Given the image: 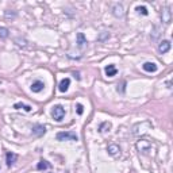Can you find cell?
Returning <instances> with one entry per match:
<instances>
[{
  "mask_svg": "<svg viewBox=\"0 0 173 173\" xmlns=\"http://www.w3.org/2000/svg\"><path fill=\"white\" fill-rule=\"evenodd\" d=\"M57 141H79V135L73 131H61L56 135Z\"/></svg>",
  "mask_w": 173,
  "mask_h": 173,
  "instance_id": "cell-1",
  "label": "cell"
},
{
  "mask_svg": "<svg viewBox=\"0 0 173 173\" xmlns=\"http://www.w3.org/2000/svg\"><path fill=\"white\" fill-rule=\"evenodd\" d=\"M51 116H53L54 120L61 122V120L64 119V116H65V108L62 107V106H60V104L54 106L53 110H51Z\"/></svg>",
  "mask_w": 173,
  "mask_h": 173,
  "instance_id": "cell-2",
  "label": "cell"
},
{
  "mask_svg": "<svg viewBox=\"0 0 173 173\" xmlns=\"http://www.w3.org/2000/svg\"><path fill=\"white\" fill-rule=\"evenodd\" d=\"M150 146H152V143H150L149 141H146V139H141V141L137 142V148H138L139 152H142V153L149 152Z\"/></svg>",
  "mask_w": 173,
  "mask_h": 173,
  "instance_id": "cell-3",
  "label": "cell"
},
{
  "mask_svg": "<svg viewBox=\"0 0 173 173\" xmlns=\"http://www.w3.org/2000/svg\"><path fill=\"white\" fill-rule=\"evenodd\" d=\"M171 41H161L158 43V51H160L161 54H165L168 53L169 50H171Z\"/></svg>",
  "mask_w": 173,
  "mask_h": 173,
  "instance_id": "cell-4",
  "label": "cell"
},
{
  "mask_svg": "<svg viewBox=\"0 0 173 173\" xmlns=\"http://www.w3.org/2000/svg\"><path fill=\"white\" fill-rule=\"evenodd\" d=\"M107 152L110 156H112V157H118L120 154V148L118 145H115V143H111V145H108V148H107Z\"/></svg>",
  "mask_w": 173,
  "mask_h": 173,
  "instance_id": "cell-5",
  "label": "cell"
},
{
  "mask_svg": "<svg viewBox=\"0 0 173 173\" xmlns=\"http://www.w3.org/2000/svg\"><path fill=\"white\" fill-rule=\"evenodd\" d=\"M112 14H114V15H115L116 18H123V15H124L123 6L119 4V3L114 4V7H112Z\"/></svg>",
  "mask_w": 173,
  "mask_h": 173,
  "instance_id": "cell-6",
  "label": "cell"
},
{
  "mask_svg": "<svg viewBox=\"0 0 173 173\" xmlns=\"http://www.w3.org/2000/svg\"><path fill=\"white\" fill-rule=\"evenodd\" d=\"M162 22L165 24H169L172 22V11H171V7H167L164 11H162Z\"/></svg>",
  "mask_w": 173,
  "mask_h": 173,
  "instance_id": "cell-7",
  "label": "cell"
},
{
  "mask_svg": "<svg viewBox=\"0 0 173 173\" xmlns=\"http://www.w3.org/2000/svg\"><path fill=\"white\" fill-rule=\"evenodd\" d=\"M46 132V127L42 126V124H35L34 127H32V134L37 135V137H41Z\"/></svg>",
  "mask_w": 173,
  "mask_h": 173,
  "instance_id": "cell-8",
  "label": "cell"
},
{
  "mask_svg": "<svg viewBox=\"0 0 173 173\" xmlns=\"http://www.w3.org/2000/svg\"><path fill=\"white\" fill-rule=\"evenodd\" d=\"M16 160H18V156L15 153H11L8 152L6 154V161H7V167H11L12 164H15L16 162Z\"/></svg>",
  "mask_w": 173,
  "mask_h": 173,
  "instance_id": "cell-9",
  "label": "cell"
},
{
  "mask_svg": "<svg viewBox=\"0 0 173 173\" xmlns=\"http://www.w3.org/2000/svg\"><path fill=\"white\" fill-rule=\"evenodd\" d=\"M69 85H71V79H62L61 80V83H60V85H58V89H60V92H66L68 91V88Z\"/></svg>",
  "mask_w": 173,
  "mask_h": 173,
  "instance_id": "cell-10",
  "label": "cell"
},
{
  "mask_svg": "<svg viewBox=\"0 0 173 173\" xmlns=\"http://www.w3.org/2000/svg\"><path fill=\"white\" fill-rule=\"evenodd\" d=\"M142 68L145 72H150V73L157 72V65L154 64V62H145V64L142 65Z\"/></svg>",
  "mask_w": 173,
  "mask_h": 173,
  "instance_id": "cell-11",
  "label": "cell"
},
{
  "mask_svg": "<svg viewBox=\"0 0 173 173\" xmlns=\"http://www.w3.org/2000/svg\"><path fill=\"white\" fill-rule=\"evenodd\" d=\"M77 46L81 47V49L87 46V38L84 37L83 32H79V34H77Z\"/></svg>",
  "mask_w": 173,
  "mask_h": 173,
  "instance_id": "cell-12",
  "label": "cell"
},
{
  "mask_svg": "<svg viewBox=\"0 0 173 173\" xmlns=\"http://www.w3.org/2000/svg\"><path fill=\"white\" fill-rule=\"evenodd\" d=\"M43 87H45V85H43V83L38 80V81H34L31 84V91L35 92V93H38V92H41L43 89Z\"/></svg>",
  "mask_w": 173,
  "mask_h": 173,
  "instance_id": "cell-13",
  "label": "cell"
},
{
  "mask_svg": "<svg viewBox=\"0 0 173 173\" xmlns=\"http://www.w3.org/2000/svg\"><path fill=\"white\" fill-rule=\"evenodd\" d=\"M104 72H106V75H107L108 77H114L116 75V68H115V65H107L104 68Z\"/></svg>",
  "mask_w": 173,
  "mask_h": 173,
  "instance_id": "cell-14",
  "label": "cell"
},
{
  "mask_svg": "<svg viewBox=\"0 0 173 173\" xmlns=\"http://www.w3.org/2000/svg\"><path fill=\"white\" fill-rule=\"evenodd\" d=\"M14 108H16V110H24V111H27V112L31 111V106L23 104V103H15V104H14Z\"/></svg>",
  "mask_w": 173,
  "mask_h": 173,
  "instance_id": "cell-15",
  "label": "cell"
},
{
  "mask_svg": "<svg viewBox=\"0 0 173 173\" xmlns=\"http://www.w3.org/2000/svg\"><path fill=\"white\" fill-rule=\"evenodd\" d=\"M49 168H50V164L45 160L39 161L38 165H37V169H38V171H45V169H49Z\"/></svg>",
  "mask_w": 173,
  "mask_h": 173,
  "instance_id": "cell-16",
  "label": "cell"
},
{
  "mask_svg": "<svg viewBox=\"0 0 173 173\" xmlns=\"http://www.w3.org/2000/svg\"><path fill=\"white\" fill-rule=\"evenodd\" d=\"M111 128V123H108V122H104V123H102L100 124V127H99V131L100 132H104V131H107Z\"/></svg>",
  "mask_w": 173,
  "mask_h": 173,
  "instance_id": "cell-17",
  "label": "cell"
},
{
  "mask_svg": "<svg viewBox=\"0 0 173 173\" xmlns=\"http://www.w3.org/2000/svg\"><path fill=\"white\" fill-rule=\"evenodd\" d=\"M8 28L7 27H0V38H7L8 37Z\"/></svg>",
  "mask_w": 173,
  "mask_h": 173,
  "instance_id": "cell-18",
  "label": "cell"
},
{
  "mask_svg": "<svg viewBox=\"0 0 173 173\" xmlns=\"http://www.w3.org/2000/svg\"><path fill=\"white\" fill-rule=\"evenodd\" d=\"M137 11H138V12L139 14H142V15H148V8H146V7H141V6H139V7H137Z\"/></svg>",
  "mask_w": 173,
  "mask_h": 173,
  "instance_id": "cell-19",
  "label": "cell"
},
{
  "mask_svg": "<svg viewBox=\"0 0 173 173\" xmlns=\"http://www.w3.org/2000/svg\"><path fill=\"white\" fill-rule=\"evenodd\" d=\"M76 110H77V114H79V115H81V114L84 112V107H83V104H77V106H76Z\"/></svg>",
  "mask_w": 173,
  "mask_h": 173,
  "instance_id": "cell-20",
  "label": "cell"
}]
</instances>
